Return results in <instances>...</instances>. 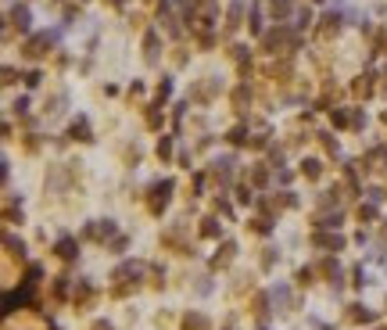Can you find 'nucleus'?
Masks as SVG:
<instances>
[{"label":"nucleus","instance_id":"obj_4","mask_svg":"<svg viewBox=\"0 0 387 330\" xmlns=\"http://www.w3.org/2000/svg\"><path fill=\"white\" fill-rule=\"evenodd\" d=\"M147 61H158V32H147Z\"/></svg>","mask_w":387,"mask_h":330},{"label":"nucleus","instance_id":"obj_6","mask_svg":"<svg viewBox=\"0 0 387 330\" xmlns=\"http://www.w3.org/2000/svg\"><path fill=\"white\" fill-rule=\"evenodd\" d=\"M287 11H291V0H273V15L276 18H283Z\"/></svg>","mask_w":387,"mask_h":330},{"label":"nucleus","instance_id":"obj_3","mask_svg":"<svg viewBox=\"0 0 387 330\" xmlns=\"http://www.w3.org/2000/svg\"><path fill=\"white\" fill-rule=\"evenodd\" d=\"M11 22L25 32V29H29V8H11Z\"/></svg>","mask_w":387,"mask_h":330},{"label":"nucleus","instance_id":"obj_5","mask_svg":"<svg viewBox=\"0 0 387 330\" xmlns=\"http://www.w3.org/2000/svg\"><path fill=\"white\" fill-rule=\"evenodd\" d=\"M240 15H244V0H237V4L229 8V22H226V25H229V29H237V25H240Z\"/></svg>","mask_w":387,"mask_h":330},{"label":"nucleus","instance_id":"obj_8","mask_svg":"<svg viewBox=\"0 0 387 330\" xmlns=\"http://www.w3.org/2000/svg\"><path fill=\"white\" fill-rule=\"evenodd\" d=\"M58 252H61L65 259H72V255H75V252H72V240H61V244H58Z\"/></svg>","mask_w":387,"mask_h":330},{"label":"nucleus","instance_id":"obj_7","mask_svg":"<svg viewBox=\"0 0 387 330\" xmlns=\"http://www.w3.org/2000/svg\"><path fill=\"white\" fill-rule=\"evenodd\" d=\"M369 79H373V75H362V79L355 82V94H369V90H373V82H369Z\"/></svg>","mask_w":387,"mask_h":330},{"label":"nucleus","instance_id":"obj_9","mask_svg":"<svg viewBox=\"0 0 387 330\" xmlns=\"http://www.w3.org/2000/svg\"><path fill=\"white\" fill-rule=\"evenodd\" d=\"M15 111H18V115H25V111H29V101H25V97H18V101H15Z\"/></svg>","mask_w":387,"mask_h":330},{"label":"nucleus","instance_id":"obj_2","mask_svg":"<svg viewBox=\"0 0 387 330\" xmlns=\"http://www.w3.org/2000/svg\"><path fill=\"white\" fill-rule=\"evenodd\" d=\"M68 133H72L75 140H93V137H90V122H86V118H75Z\"/></svg>","mask_w":387,"mask_h":330},{"label":"nucleus","instance_id":"obj_1","mask_svg":"<svg viewBox=\"0 0 387 330\" xmlns=\"http://www.w3.org/2000/svg\"><path fill=\"white\" fill-rule=\"evenodd\" d=\"M47 47H51V36H47V32H40V36H32L29 44H25V54H29V58H43V54H47Z\"/></svg>","mask_w":387,"mask_h":330}]
</instances>
